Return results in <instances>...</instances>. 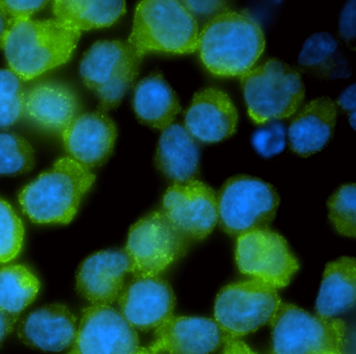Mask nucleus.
I'll return each instance as SVG.
<instances>
[{
  "label": "nucleus",
  "mask_w": 356,
  "mask_h": 354,
  "mask_svg": "<svg viewBox=\"0 0 356 354\" xmlns=\"http://www.w3.org/2000/svg\"><path fill=\"white\" fill-rule=\"evenodd\" d=\"M81 33L58 19L11 20L0 37L10 70L31 81L65 64L78 45Z\"/></svg>",
  "instance_id": "obj_1"
},
{
  "label": "nucleus",
  "mask_w": 356,
  "mask_h": 354,
  "mask_svg": "<svg viewBox=\"0 0 356 354\" xmlns=\"http://www.w3.org/2000/svg\"><path fill=\"white\" fill-rule=\"evenodd\" d=\"M264 48L266 37L259 23L249 15L230 10L204 25L197 44L205 68L222 77H241L249 72Z\"/></svg>",
  "instance_id": "obj_2"
},
{
  "label": "nucleus",
  "mask_w": 356,
  "mask_h": 354,
  "mask_svg": "<svg viewBox=\"0 0 356 354\" xmlns=\"http://www.w3.org/2000/svg\"><path fill=\"white\" fill-rule=\"evenodd\" d=\"M95 181L90 169L62 158L19 194L24 214L38 224H68Z\"/></svg>",
  "instance_id": "obj_3"
},
{
  "label": "nucleus",
  "mask_w": 356,
  "mask_h": 354,
  "mask_svg": "<svg viewBox=\"0 0 356 354\" xmlns=\"http://www.w3.org/2000/svg\"><path fill=\"white\" fill-rule=\"evenodd\" d=\"M197 17L177 0H143L135 10L128 43L141 58L149 52L189 54L197 50Z\"/></svg>",
  "instance_id": "obj_4"
},
{
  "label": "nucleus",
  "mask_w": 356,
  "mask_h": 354,
  "mask_svg": "<svg viewBox=\"0 0 356 354\" xmlns=\"http://www.w3.org/2000/svg\"><path fill=\"white\" fill-rule=\"evenodd\" d=\"M241 83L248 114L257 125L289 118L305 98L301 74L277 58L252 68Z\"/></svg>",
  "instance_id": "obj_5"
},
{
  "label": "nucleus",
  "mask_w": 356,
  "mask_h": 354,
  "mask_svg": "<svg viewBox=\"0 0 356 354\" xmlns=\"http://www.w3.org/2000/svg\"><path fill=\"white\" fill-rule=\"evenodd\" d=\"M143 60L128 42L118 40H102L87 50L81 60V76L99 98L102 112L120 106L138 76Z\"/></svg>",
  "instance_id": "obj_6"
},
{
  "label": "nucleus",
  "mask_w": 356,
  "mask_h": 354,
  "mask_svg": "<svg viewBox=\"0 0 356 354\" xmlns=\"http://www.w3.org/2000/svg\"><path fill=\"white\" fill-rule=\"evenodd\" d=\"M272 327V354L341 353L346 325L334 318L314 316L281 302Z\"/></svg>",
  "instance_id": "obj_7"
},
{
  "label": "nucleus",
  "mask_w": 356,
  "mask_h": 354,
  "mask_svg": "<svg viewBox=\"0 0 356 354\" xmlns=\"http://www.w3.org/2000/svg\"><path fill=\"white\" fill-rule=\"evenodd\" d=\"M279 201L278 193L270 183L248 175L231 177L218 194L220 228L237 237L268 228Z\"/></svg>",
  "instance_id": "obj_8"
},
{
  "label": "nucleus",
  "mask_w": 356,
  "mask_h": 354,
  "mask_svg": "<svg viewBox=\"0 0 356 354\" xmlns=\"http://www.w3.org/2000/svg\"><path fill=\"white\" fill-rule=\"evenodd\" d=\"M189 241L162 212H154L131 227L126 253L134 277L159 276L186 253Z\"/></svg>",
  "instance_id": "obj_9"
},
{
  "label": "nucleus",
  "mask_w": 356,
  "mask_h": 354,
  "mask_svg": "<svg viewBox=\"0 0 356 354\" xmlns=\"http://www.w3.org/2000/svg\"><path fill=\"white\" fill-rule=\"evenodd\" d=\"M280 304L275 287L251 279L220 289L214 305V317L228 337L237 339L270 324Z\"/></svg>",
  "instance_id": "obj_10"
},
{
  "label": "nucleus",
  "mask_w": 356,
  "mask_h": 354,
  "mask_svg": "<svg viewBox=\"0 0 356 354\" xmlns=\"http://www.w3.org/2000/svg\"><path fill=\"white\" fill-rule=\"evenodd\" d=\"M235 260L243 274L276 289L289 285L299 270L286 239L268 228L239 235Z\"/></svg>",
  "instance_id": "obj_11"
},
{
  "label": "nucleus",
  "mask_w": 356,
  "mask_h": 354,
  "mask_svg": "<svg viewBox=\"0 0 356 354\" xmlns=\"http://www.w3.org/2000/svg\"><path fill=\"white\" fill-rule=\"evenodd\" d=\"M162 212L189 241H201L218 224V194L195 178L174 183L164 194Z\"/></svg>",
  "instance_id": "obj_12"
},
{
  "label": "nucleus",
  "mask_w": 356,
  "mask_h": 354,
  "mask_svg": "<svg viewBox=\"0 0 356 354\" xmlns=\"http://www.w3.org/2000/svg\"><path fill=\"white\" fill-rule=\"evenodd\" d=\"M136 329L110 305H91L82 320L68 354H133L138 350Z\"/></svg>",
  "instance_id": "obj_13"
},
{
  "label": "nucleus",
  "mask_w": 356,
  "mask_h": 354,
  "mask_svg": "<svg viewBox=\"0 0 356 354\" xmlns=\"http://www.w3.org/2000/svg\"><path fill=\"white\" fill-rule=\"evenodd\" d=\"M120 314L140 330L157 328L172 316L176 297L170 283L159 276L135 277L118 296Z\"/></svg>",
  "instance_id": "obj_14"
},
{
  "label": "nucleus",
  "mask_w": 356,
  "mask_h": 354,
  "mask_svg": "<svg viewBox=\"0 0 356 354\" xmlns=\"http://www.w3.org/2000/svg\"><path fill=\"white\" fill-rule=\"evenodd\" d=\"M70 158L91 169L102 166L112 154L118 137L115 123L106 112H85L76 116L62 131Z\"/></svg>",
  "instance_id": "obj_15"
},
{
  "label": "nucleus",
  "mask_w": 356,
  "mask_h": 354,
  "mask_svg": "<svg viewBox=\"0 0 356 354\" xmlns=\"http://www.w3.org/2000/svg\"><path fill=\"white\" fill-rule=\"evenodd\" d=\"M151 349L159 354H210L228 335L216 321L200 317H172L156 328Z\"/></svg>",
  "instance_id": "obj_16"
},
{
  "label": "nucleus",
  "mask_w": 356,
  "mask_h": 354,
  "mask_svg": "<svg viewBox=\"0 0 356 354\" xmlns=\"http://www.w3.org/2000/svg\"><path fill=\"white\" fill-rule=\"evenodd\" d=\"M238 112L228 94L216 87L201 90L185 112L184 126L195 140L218 143L234 135Z\"/></svg>",
  "instance_id": "obj_17"
},
{
  "label": "nucleus",
  "mask_w": 356,
  "mask_h": 354,
  "mask_svg": "<svg viewBox=\"0 0 356 354\" xmlns=\"http://www.w3.org/2000/svg\"><path fill=\"white\" fill-rule=\"evenodd\" d=\"M130 268V260L122 250L97 252L81 264L76 289L93 305H110L118 299Z\"/></svg>",
  "instance_id": "obj_18"
},
{
  "label": "nucleus",
  "mask_w": 356,
  "mask_h": 354,
  "mask_svg": "<svg viewBox=\"0 0 356 354\" xmlns=\"http://www.w3.org/2000/svg\"><path fill=\"white\" fill-rule=\"evenodd\" d=\"M76 318L63 304H49L31 312L19 327V337L30 347L60 352L76 339Z\"/></svg>",
  "instance_id": "obj_19"
},
{
  "label": "nucleus",
  "mask_w": 356,
  "mask_h": 354,
  "mask_svg": "<svg viewBox=\"0 0 356 354\" xmlns=\"http://www.w3.org/2000/svg\"><path fill=\"white\" fill-rule=\"evenodd\" d=\"M337 115V104L330 98L320 97L308 102L289 125L291 149L301 156L321 151L332 139Z\"/></svg>",
  "instance_id": "obj_20"
},
{
  "label": "nucleus",
  "mask_w": 356,
  "mask_h": 354,
  "mask_svg": "<svg viewBox=\"0 0 356 354\" xmlns=\"http://www.w3.org/2000/svg\"><path fill=\"white\" fill-rule=\"evenodd\" d=\"M76 112V95L63 85L43 83L24 92V114L43 128L63 131Z\"/></svg>",
  "instance_id": "obj_21"
},
{
  "label": "nucleus",
  "mask_w": 356,
  "mask_h": 354,
  "mask_svg": "<svg viewBox=\"0 0 356 354\" xmlns=\"http://www.w3.org/2000/svg\"><path fill=\"white\" fill-rule=\"evenodd\" d=\"M155 164L174 183L195 179L199 172L200 150L184 125L172 123L164 129L158 142Z\"/></svg>",
  "instance_id": "obj_22"
},
{
  "label": "nucleus",
  "mask_w": 356,
  "mask_h": 354,
  "mask_svg": "<svg viewBox=\"0 0 356 354\" xmlns=\"http://www.w3.org/2000/svg\"><path fill=\"white\" fill-rule=\"evenodd\" d=\"M133 108L137 119L152 128L164 130L182 112L179 97L161 73H152L135 87Z\"/></svg>",
  "instance_id": "obj_23"
},
{
  "label": "nucleus",
  "mask_w": 356,
  "mask_h": 354,
  "mask_svg": "<svg viewBox=\"0 0 356 354\" xmlns=\"http://www.w3.org/2000/svg\"><path fill=\"white\" fill-rule=\"evenodd\" d=\"M356 298V262L353 258H341L325 269L316 298V316L333 318L351 310Z\"/></svg>",
  "instance_id": "obj_24"
},
{
  "label": "nucleus",
  "mask_w": 356,
  "mask_h": 354,
  "mask_svg": "<svg viewBox=\"0 0 356 354\" xmlns=\"http://www.w3.org/2000/svg\"><path fill=\"white\" fill-rule=\"evenodd\" d=\"M122 0H57L53 2L56 19L83 31L113 25L126 12Z\"/></svg>",
  "instance_id": "obj_25"
},
{
  "label": "nucleus",
  "mask_w": 356,
  "mask_h": 354,
  "mask_svg": "<svg viewBox=\"0 0 356 354\" xmlns=\"http://www.w3.org/2000/svg\"><path fill=\"white\" fill-rule=\"evenodd\" d=\"M300 66L316 76L325 78L349 76V64L339 52V44L332 35L318 33L310 35L302 48Z\"/></svg>",
  "instance_id": "obj_26"
},
{
  "label": "nucleus",
  "mask_w": 356,
  "mask_h": 354,
  "mask_svg": "<svg viewBox=\"0 0 356 354\" xmlns=\"http://www.w3.org/2000/svg\"><path fill=\"white\" fill-rule=\"evenodd\" d=\"M38 278L22 264H12L0 270V308L19 316L38 295Z\"/></svg>",
  "instance_id": "obj_27"
},
{
  "label": "nucleus",
  "mask_w": 356,
  "mask_h": 354,
  "mask_svg": "<svg viewBox=\"0 0 356 354\" xmlns=\"http://www.w3.org/2000/svg\"><path fill=\"white\" fill-rule=\"evenodd\" d=\"M35 152L20 135L0 131V175H19L32 170Z\"/></svg>",
  "instance_id": "obj_28"
},
{
  "label": "nucleus",
  "mask_w": 356,
  "mask_h": 354,
  "mask_svg": "<svg viewBox=\"0 0 356 354\" xmlns=\"http://www.w3.org/2000/svg\"><path fill=\"white\" fill-rule=\"evenodd\" d=\"M24 91L15 73L0 69V128L15 124L24 115Z\"/></svg>",
  "instance_id": "obj_29"
},
{
  "label": "nucleus",
  "mask_w": 356,
  "mask_h": 354,
  "mask_svg": "<svg viewBox=\"0 0 356 354\" xmlns=\"http://www.w3.org/2000/svg\"><path fill=\"white\" fill-rule=\"evenodd\" d=\"M329 219L337 233L356 237V187L354 183L339 187L327 202Z\"/></svg>",
  "instance_id": "obj_30"
},
{
  "label": "nucleus",
  "mask_w": 356,
  "mask_h": 354,
  "mask_svg": "<svg viewBox=\"0 0 356 354\" xmlns=\"http://www.w3.org/2000/svg\"><path fill=\"white\" fill-rule=\"evenodd\" d=\"M24 228L15 210L0 199V262L14 260L24 245Z\"/></svg>",
  "instance_id": "obj_31"
},
{
  "label": "nucleus",
  "mask_w": 356,
  "mask_h": 354,
  "mask_svg": "<svg viewBox=\"0 0 356 354\" xmlns=\"http://www.w3.org/2000/svg\"><path fill=\"white\" fill-rule=\"evenodd\" d=\"M285 139L284 125L280 122H268L266 126L254 131L252 145L260 155L272 158L284 150Z\"/></svg>",
  "instance_id": "obj_32"
},
{
  "label": "nucleus",
  "mask_w": 356,
  "mask_h": 354,
  "mask_svg": "<svg viewBox=\"0 0 356 354\" xmlns=\"http://www.w3.org/2000/svg\"><path fill=\"white\" fill-rule=\"evenodd\" d=\"M49 1H14V0H0V6L5 10L11 20L29 19L39 10H43Z\"/></svg>",
  "instance_id": "obj_33"
},
{
  "label": "nucleus",
  "mask_w": 356,
  "mask_h": 354,
  "mask_svg": "<svg viewBox=\"0 0 356 354\" xmlns=\"http://www.w3.org/2000/svg\"><path fill=\"white\" fill-rule=\"evenodd\" d=\"M355 16L356 2L352 0L346 4L339 17V35L345 41L355 39Z\"/></svg>",
  "instance_id": "obj_34"
},
{
  "label": "nucleus",
  "mask_w": 356,
  "mask_h": 354,
  "mask_svg": "<svg viewBox=\"0 0 356 354\" xmlns=\"http://www.w3.org/2000/svg\"><path fill=\"white\" fill-rule=\"evenodd\" d=\"M183 4L193 12V16H205V15L220 14L228 10V4L222 1H182Z\"/></svg>",
  "instance_id": "obj_35"
},
{
  "label": "nucleus",
  "mask_w": 356,
  "mask_h": 354,
  "mask_svg": "<svg viewBox=\"0 0 356 354\" xmlns=\"http://www.w3.org/2000/svg\"><path fill=\"white\" fill-rule=\"evenodd\" d=\"M356 85H350L348 89H346L345 91L341 93V95L339 96V99H337V106H341L343 110L346 112H355V106H356Z\"/></svg>",
  "instance_id": "obj_36"
},
{
  "label": "nucleus",
  "mask_w": 356,
  "mask_h": 354,
  "mask_svg": "<svg viewBox=\"0 0 356 354\" xmlns=\"http://www.w3.org/2000/svg\"><path fill=\"white\" fill-rule=\"evenodd\" d=\"M222 354H255L249 346L234 337H228L225 341L224 351Z\"/></svg>",
  "instance_id": "obj_37"
},
{
  "label": "nucleus",
  "mask_w": 356,
  "mask_h": 354,
  "mask_svg": "<svg viewBox=\"0 0 356 354\" xmlns=\"http://www.w3.org/2000/svg\"><path fill=\"white\" fill-rule=\"evenodd\" d=\"M17 318L18 317L8 314L0 308V344L3 343L6 337L13 330Z\"/></svg>",
  "instance_id": "obj_38"
},
{
  "label": "nucleus",
  "mask_w": 356,
  "mask_h": 354,
  "mask_svg": "<svg viewBox=\"0 0 356 354\" xmlns=\"http://www.w3.org/2000/svg\"><path fill=\"white\" fill-rule=\"evenodd\" d=\"M10 22H11V19L0 6V37H3V33L9 28Z\"/></svg>",
  "instance_id": "obj_39"
},
{
  "label": "nucleus",
  "mask_w": 356,
  "mask_h": 354,
  "mask_svg": "<svg viewBox=\"0 0 356 354\" xmlns=\"http://www.w3.org/2000/svg\"><path fill=\"white\" fill-rule=\"evenodd\" d=\"M133 354H158L156 353L155 351H153V350L151 349V348H141L139 347L138 350H137L135 353Z\"/></svg>",
  "instance_id": "obj_40"
},
{
  "label": "nucleus",
  "mask_w": 356,
  "mask_h": 354,
  "mask_svg": "<svg viewBox=\"0 0 356 354\" xmlns=\"http://www.w3.org/2000/svg\"><path fill=\"white\" fill-rule=\"evenodd\" d=\"M350 124H351L352 128H355V112H350Z\"/></svg>",
  "instance_id": "obj_41"
},
{
  "label": "nucleus",
  "mask_w": 356,
  "mask_h": 354,
  "mask_svg": "<svg viewBox=\"0 0 356 354\" xmlns=\"http://www.w3.org/2000/svg\"><path fill=\"white\" fill-rule=\"evenodd\" d=\"M326 354H343V353H326Z\"/></svg>",
  "instance_id": "obj_42"
}]
</instances>
